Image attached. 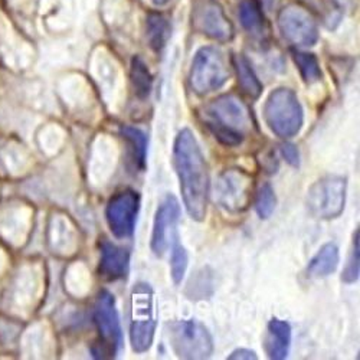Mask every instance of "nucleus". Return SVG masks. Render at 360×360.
I'll use <instances>...</instances> for the list:
<instances>
[{
	"label": "nucleus",
	"mask_w": 360,
	"mask_h": 360,
	"mask_svg": "<svg viewBox=\"0 0 360 360\" xmlns=\"http://www.w3.org/2000/svg\"><path fill=\"white\" fill-rule=\"evenodd\" d=\"M173 167L189 217L202 222L207 212L209 172L200 146L189 129L180 130L173 144Z\"/></svg>",
	"instance_id": "nucleus-1"
},
{
	"label": "nucleus",
	"mask_w": 360,
	"mask_h": 360,
	"mask_svg": "<svg viewBox=\"0 0 360 360\" xmlns=\"http://www.w3.org/2000/svg\"><path fill=\"white\" fill-rule=\"evenodd\" d=\"M203 123L212 136L226 147L243 144L254 129V120L247 104L233 94H225L209 103L203 111Z\"/></svg>",
	"instance_id": "nucleus-2"
},
{
	"label": "nucleus",
	"mask_w": 360,
	"mask_h": 360,
	"mask_svg": "<svg viewBox=\"0 0 360 360\" xmlns=\"http://www.w3.org/2000/svg\"><path fill=\"white\" fill-rule=\"evenodd\" d=\"M264 120L268 129L280 139H292L304 124V110L290 88H277L264 104Z\"/></svg>",
	"instance_id": "nucleus-3"
},
{
	"label": "nucleus",
	"mask_w": 360,
	"mask_h": 360,
	"mask_svg": "<svg viewBox=\"0 0 360 360\" xmlns=\"http://www.w3.org/2000/svg\"><path fill=\"white\" fill-rule=\"evenodd\" d=\"M130 304V343L136 353H146L153 345L158 327L155 291L150 284L137 283L133 287Z\"/></svg>",
	"instance_id": "nucleus-4"
},
{
	"label": "nucleus",
	"mask_w": 360,
	"mask_h": 360,
	"mask_svg": "<svg viewBox=\"0 0 360 360\" xmlns=\"http://www.w3.org/2000/svg\"><path fill=\"white\" fill-rule=\"evenodd\" d=\"M93 319L98 332V340L91 347L93 356L96 359L115 357L123 346V330L115 307V298L108 290L100 291Z\"/></svg>",
	"instance_id": "nucleus-5"
},
{
	"label": "nucleus",
	"mask_w": 360,
	"mask_h": 360,
	"mask_svg": "<svg viewBox=\"0 0 360 360\" xmlns=\"http://www.w3.org/2000/svg\"><path fill=\"white\" fill-rule=\"evenodd\" d=\"M170 347L179 359L202 360L214 353V339L198 320H174L167 323Z\"/></svg>",
	"instance_id": "nucleus-6"
},
{
	"label": "nucleus",
	"mask_w": 360,
	"mask_h": 360,
	"mask_svg": "<svg viewBox=\"0 0 360 360\" xmlns=\"http://www.w3.org/2000/svg\"><path fill=\"white\" fill-rule=\"evenodd\" d=\"M226 58L217 46H202L192 63L189 82L198 96L211 94L222 88L229 79Z\"/></svg>",
	"instance_id": "nucleus-7"
},
{
	"label": "nucleus",
	"mask_w": 360,
	"mask_h": 360,
	"mask_svg": "<svg viewBox=\"0 0 360 360\" xmlns=\"http://www.w3.org/2000/svg\"><path fill=\"white\" fill-rule=\"evenodd\" d=\"M347 182L342 176H326L317 180L307 192L306 205L309 212L323 221L339 218L346 205Z\"/></svg>",
	"instance_id": "nucleus-8"
},
{
	"label": "nucleus",
	"mask_w": 360,
	"mask_h": 360,
	"mask_svg": "<svg viewBox=\"0 0 360 360\" xmlns=\"http://www.w3.org/2000/svg\"><path fill=\"white\" fill-rule=\"evenodd\" d=\"M254 179L241 169L224 170L215 182L214 199L229 214H241L251 202Z\"/></svg>",
	"instance_id": "nucleus-9"
},
{
	"label": "nucleus",
	"mask_w": 360,
	"mask_h": 360,
	"mask_svg": "<svg viewBox=\"0 0 360 360\" xmlns=\"http://www.w3.org/2000/svg\"><path fill=\"white\" fill-rule=\"evenodd\" d=\"M278 29L294 46H313L319 41V26L314 16L303 6L291 4L278 13Z\"/></svg>",
	"instance_id": "nucleus-10"
},
{
	"label": "nucleus",
	"mask_w": 360,
	"mask_h": 360,
	"mask_svg": "<svg viewBox=\"0 0 360 360\" xmlns=\"http://www.w3.org/2000/svg\"><path fill=\"white\" fill-rule=\"evenodd\" d=\"M140 211V195L133 189L117 192L110 198L105 207V219L111 233L124 239L134 233L137 215Z\"/></svg>",
	"instance_id": "nucleus-11"
},
{
	"label": "nucleus",
	"mask_w": 360,
	"mask_h": 360,
	"mask_svg": "<svg viewBox=\"0 0 360 360\" xmlns=\"http://www.w3.org/2000/svg\"><path fill=\"white\" fill-rule=\"evenodd\" d=\"M180 219V205L179 200L173 195H167L162 203L159 205L153 232H152V241H150V248L156 257H163L170 244H173L177 238V222Z\"/></svg>",
	"instance_id": "nucleus-12"
},
{
	"label": "nucleus",
	"mask_w": 360,
	"mask_h": 360,
	"mask_svg": "<svg viewBox=\"0 0 360 360\" xmlns=\"http://www.w3.org/2000/svg\"><path fill=\"white\" fill-rule=\"evenodd\" d=\"M195 25L200 34L218 42H229L235 35L233 25L224 9L214 0H207L196 11Z\"/></svg>",
	"instance_id": "nucleus-13"
},
{
	"label": "nucleus",
	"mask_w": 360,
	"mask_h": 360,
	"mask_svg": "<svg viewBox=\"0 0 360 360\" xmlns=\"http://www.w3.org/2000/svg\"><path fill=\"white\" fill-rule=\"evenodd\" d=\"M100 250V276L105 281H118L126 278L130 268V251L107 241V239H103Z\"/></svg>",
	"instance_id": "nucleus-14"
},
{
	"label": "nucleus",
	"mask_w": 360,
	"mask_h": 360,
	"mask_svg": "<svg viewBox=\"0 0 360 360\" xmlns=\"http://www.w3.org/2000/svg\"><path fill=\"white\" fill-rule=\"evenodd\" d=\"M291 346V326L290 323L273 319L266 326L265 350L269 359L284 360L288 356Z\"/></svg>",
	"instance_id": "nucleus-15"
},
{
	"label": "nucleus",
	"mask_w": 360,
	"mask_h": 360,
	"mask_svg": "<svg viewBox=\"0 0 360 360\" xmlns=\"http://www.w3.org/2000/svg\"><path fill=\"white\" fill-rule=\"evenodd\" d=\"M340 262V254L336 244H324L307 265L306 274L309 278H326L332 276Z\"/></svg>",
	"instance_id": "nucleus-16"
},
{
	"label": "nucleus",
	"mask_w": 360,
	"mask_h": 360,
	"mask_svg": "<svg viewBox=\"0 0 360 360\" xmlns=\"http://www.w3.org/2000/svg\"><path fill=\"white\" fill-rule=\"evenodd\" d=\"M172 35V26L169 19L158 12L147 15L146 19V37L147 42L155 52H162L167 45Z\"/></svg>",
	"instance_id": "nucleus-17"
},
{
	"label": "nucleus",
	"mask_w": 360,
	"mask_h": 360,
	"mask_svg": "<svg viewBox=\"0 0 360 360\" xmlns=\"http://www.w3.org/2000/svg\"><path fill=\"white\" fill-rule=\"evenodd\" d=\"M232 64L238 77V84L241 86L243 93L247 94L250 98H258L262 93V84L258 79L251 63L244 55L238 53L233 55Z\"/></svg>",
	"instance_id": "nucleus-18"
},
{
	"label": "nucleus",
	"mask_w": 360,
	"mask_h": 360,
	"mask_svg": "<svg viewBox=\"0 0 360 360\" xmlns=\"http://www.w3.org/2000/svg\"><path fill=\"white\" fill-rule=\"evenodd\" d=\"M217 288L215 271L211 266H203L191 278L186 285L185 294L192 302H202V300H209Z\"/></svg>",
	"instance_id": "nucleus-19"
},
{
	"label": "nucleus",
	"mask_w": 360,
	"mask_h": 360,
	"mask_svg": "<svg viewBox=\"0 0 360 360\" xmlns=\"http://www.w3.org/2000/svg\"><path fill=\"white\" fill-rule=\"evenodd\" d=\"M120 136H122L130 146V155L134 166L144 172L146 158H147V136L143 130L131 126L120 127Z\"/></svg>",
	"instance_id": "nucleus-20"
},
{
	"label": "nucleus",
	"mask_w": 360,
	"mask_h": 360,
	"mask_svg": "<svg viewBox=\"0 0 360 360\" xmlns=\"http://www.w3.org/2000/svg\"><path fill=\"white\" fill-rule=\"evenodd\" d=\"M130 79L134 88V94L140 100H146L153 88V75L150 72L147 64L143 61V58L134 56L131 59L130 67Z\"/></svg>",
	"instance_id": "nucleus-21"
},
{
	"label": "nucleus",
	"mask_w": 360,
	"mask_h": 360,
	"mask_svg": "<svg viewBox=\"0 0 360 360\" xmlns=\"http://www.w3.org/2000/svg\"><path fill=\"white\" fill-rule=\"evenodd\" d=\"M239 20L250 34H262L265 16L258 0H243L239 5Z\"/></svg>",
	"instance_id": "nucleus-22"
},
{
	"label": "nucleus",
	"mask_w": 360,
	"mask_h": 360,
	"mask_svg": "<svg viewBox=\"0 0 360 360\" xmlns=\"http://www.w3.org/2000/svg\"><path fill=\"white\" fill-rule=\"evenodd\" d=\"M292 55V61L297 65L300 75H302L303 81L309 85L316 84L319 81H321L323 78V72L319 64V59L314 53L310 52H304V51H291Z\"/></svg>",
	"instance_id": "nucleus-23"
},
{
	"label": "nucleus",
	"mask_w": 360,
	"mask_h": 360,
	"mask_svg": "<svg viewBox=\"0 0 360 360\" xmlns=\"http://www.w3.org/2000/svg\"><path fill=\"white\" fill-rule=\"evenodd\" d=\"M177 239H179V236L173 241V248H172V255H170V276L176 285L182 283V280L186 274L188 264H189L188 251L182 244L177 241Z\"/></svg>",
	"instance_id": "nucleus-24"
},
{
	"label": "nucleus",
	"mask_w": 360,
	"mask_h": 360,
	"mask_svg": "<svg viewBox=\"0 0 360 360\" xmlns=\"http://www.w3.org/2000/svg\"><path fill=\"white\" fill-rule=\"evenodd\" d=\"M277 196L274 188L269 184H264L255 198V211L261 219H268L276 211Z\"/></svg>",
	"instance_id": "nucleus-25"
},
{
	"label": "nucleus",
	"mask_w": 360,
	"mask_h": 360,
	"mask_svg": "<svg viewBox=\"0 0 360 360\" xmlns=\"http://www.w3.org/2000/svg\"><path fill=\"white\" fill-rule=\"evenodd\" d=\"M359 233L360 231L356 229L354 235H353V248H352V254H350V258L346 264V268L345 271L342 274V281L346 283V284H353L359 280Z\"/></svg>",
	"instance_id": "nucleus-26"
},
{
	"label": "nucleus",
	"mask_w": 360,
	"mask_h": 360,
	"mask_svg": "<svg viewBox=\"0 0 360 360\" xmlns=\"http://www.w3.org/2000/svg\"><path fill=\"white\" fill-rule=\"evenodd\" d=\"M280 153L283 159L292 167H300V152L291 143H283L280 146Z\"/></svg>",
	"instance_id": "nucleus-27"
},
{
	"label": "nucleus",
	"mask_w": 360,
	"mask_h": 360,
	"mask_svg": "<svg viewBox=\"0 0 360 360\" xmlns=\"http://www.w3.org/2000/svg\"><path fill=\"white\" fill-rule=\"evenodd\" d=\"M229 360H257L258 356L254 350H250V349H236L233 350L229 356H228Z\"/></svg>",
	"instance_id": "nucleus-28"
},
{
	"label": "nucleus",
	"mask_w": 360,
	"mask_h": 360,
	"mask_svg": "<svg viewBox=\"0 0 360 360\" xmlns=\"http://www.w3.org/2000/svg\"><path fill=\"white\" fill-rule=\"evenodd\" d=\"M333 2L342 9H353L354 6V0H333Z\"/></svg>",
	"instance_id": "nucleus-29"
},
{
	"label": "nucleus",
	"mask_w": 360,
	"mask_h": 360,
	"mask_svg": "<svg viewBox=\"0 0 360 360\" xmlns=\"http://www.w3.org/2000/svg\"><path fill=\"white\" fill-rule=\"evenodd\" d=\"M156 6H165L169 4V0H152Z\"/></svg>",
	"instance_id": "nucleus-30"
}]
</instances>
